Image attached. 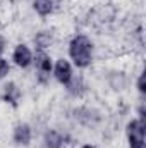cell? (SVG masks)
I'll use <instances>...</instances> for the list:
<instances>
[{
  "label": "cell",
  "mask_w": 146,
  "mask_h": 148,
  "mask_svg": "<svg viewBox=\"0 0 146 148\" xmlns=\"http://www.w3.org/2000/svg\"><path fill=\"white\" fill-rule=\"evenodd\" d=\"M138 88H139V91H141V93H145V74H141V76H139V79H138Z\"/></svg>",
  "instance_id": "4fadbf2b"
},
{
  "label": "cell",
  "mask_w": 146,
  "mask_h": 148,
  "mask_svg": "<svg viewBox=\"0 0 146 148\" xmlns=\"http://www.w3.org/2000/svg\"><path fill=\"white\" fill-rule=\"evenodd\" d=\"M145 131L146 124L145 119H136L127 124V138L131 148H146L145 145Z\"/></svg>",
  "instance_id": "7a4b0ae2"
},
{
  "label": "cell",
  "mask_w": 146,
  "mask_h": 148,
  "mask_svg": "<svg viewBox=\"0 0 146 148\" xmlns=\"http://www.w3.org/2000/svg\"><path fill=\"white\" fill-rule=\"evenodd\" d=\"M83 148H95V147H91V145H84Z\"/></svg>",
  "instance_id": "9a60e30c"
},
{
  "label": "cell",
  "mask_w": 146,
  "mask_h": 148,
  "mask_svg": "<svg viewBox=\"0 0 146 148\" xmlns=\"http://www.w3.org/2000/svg\"><path fill=\"white\" fill-rule=\"evenodd\" d=\"M35 64H36L38 79H40L41 83H46L48 77H50V73H52V59H50L43 50H40V52L36 53Z\"/></svg>",
  "instance_id": "3957f363"
},
{
  "label": "cell",
  "mask_w": 146,
  "mask_h": 148,
  "mask_svg": "<svg viewBox=\"0 0 146 148\" xmlns=\"http://www.w3.org/2000/svg\"><path fill=\"white\" fill-rule=\"evenodd\" d=\"M9 69H10V67H9V62L0 57V79H3V77L9 74Z\"/></svg>",
  "instance_id": "7c38bea8"
},
{
  "label": "cell",
  "mask_w": 146,
  "mask_h": 148,
  "mask_svg": "<svg viewBox=\"0 0 146 148\" xmlns=\"http://www.w3.org/2000/svg\"><path fill=\"white\" fill-rule=\"evenodd\" d=\"M14 141L17 145H29V141H31V127L28 124H17L14 127Z\"/></svg>",
  "instance_id": "8992f818"
},
{
  "label": "cell",
  "mask_w": 146,
  "mask_h": 148,
  "mask_svg": "<svg viewBox=\"0 0 146 148\" xmlns=\"http://www.w3.org/2000/svg\"><path fill=\"white\" fill-rule=\"evenodd\" d=\"M65 86H67L69 93H71V95H76V97L83 95V93H84V88H86L83 77H71V81H69Z\"/></svg>",
  "instance_id": "30bf717a"
},
{
  "label": "cell",
  "mask_w": 146,
  "mask_h": 148,
  "mask_svg": "<svg viewBox=\"0 0 146 148\" xmlns=\"http://www.w3.org/2000/svg\"><path fill=\"white\" fill-rule=\"evenodd\" d=\"M33 7L40 16H48L53 12V0H35Z\"/></svg>",
  "instance_id": "9c48e42d"
},
{
  "label": "cell",
  "mask_w": 146,
  "mask_h": 148,
  "mask_svg": "<svg viewBox=\"0 0 146 148\" xmlns=\"http://www.w3.org/2000/svg\"><path fill=\"white\" fill-rule=\"evenodd\" d=\"M31 50L26 47V45H17L16 50H14V62L19 66V67H28L31 64Z\"/></svg>",
  "instance_id": "5b68a950"
},
{
  "label": "cell",
  "mask_w": 146,
  "mask_h": 148,
  "mask_svg": "<svg viewBox=\"0 0 146 148\" xmlns=\"http://www.w3.org/2000/svg\"><path fill=\"white\" fill-rule=\"evenodd\" d=\"M35 41H36V45L40 47V50H43V48L50 47V43H52V35L46 33V31H41V33H38L36 35Z\"/></svg>",
  "instance_id": "8fae6325"
},
{
  "label": "cell",
  "mask_w": 146,
  "mask_h": 148,
  "mask_svg": "<svg viewBox=\"0 0 146 148\" xmlns=\"http://www.w3.org/2000/svg\"><path fill=\"white\" fill-rule=\"evenodd\" d=\"M55 77L62 84H67L71 81V77H72V67H71V64L65 59L57 60V64H55Z\"/></svg>",
  "instance_id": "277c9868"
},
{
  "label": "cell",
  "mask_w": 146,
  "mask_h": 148,
  "mask_svg": "<svg viewBox=\"0 0 146 148\" xmlns=\"http://www.w3.org/2000/svg\"><path fill=\"white\" fill-rule=\"evenodd\" d=\"M69 53L71 59L77 67H86L91 64V57H93V43L86 36L79 35L71 41L69 45Z\"/></svg>",
  "instance_id": "6da1fadb"
},
{
  "label": "cell",
  "mask_w": 146,
  "mask_h": 148,
  "mask_svg": "<svg viewBox=\"0 0 146 148\" xmlns=\"http://www.w3.org/2000/svg\"><path fill=\"white\" fill-rule=\"evenodd\" d=\"M3 50H5V40L0 36V55L3 53Z\"/></svg>",
  "instance_id": "5bb4252c"
},
{
  "label": "cell",
  "mask_w": 146,
  "mask_h": 148,
  "mask_svg": "<svg viewBox=\"0 0 146 148\" xmlns=\"http://www.w3.org/2000/svg\"><path fill=\"white\" fill-rule=\"evenodd\" d=\"M2 97H3V100H5L7 103H10V105H17V102H19V98H21V90L17 88L16 83H7V84L3 86V93H2Z\"/></svg>",
  "instance_id": "52a82bcc"
},
{
  "label": "cell",
  "mask_w": 146,
  "mask_h": 148,
  "mask_svg": "<svg viewBox=\"0 0 146 148\" xmlns=\"http://www.w3.org/2000/svg\"><path fill=\"white\" fill-rule=\"evenodd\" d=\"M62 145H64V136L59 131H55V129L46 131V134H45V147L46 148H60Z\"/></svg>",
  "instance_id": "ba28073f"
}]
</instances>
